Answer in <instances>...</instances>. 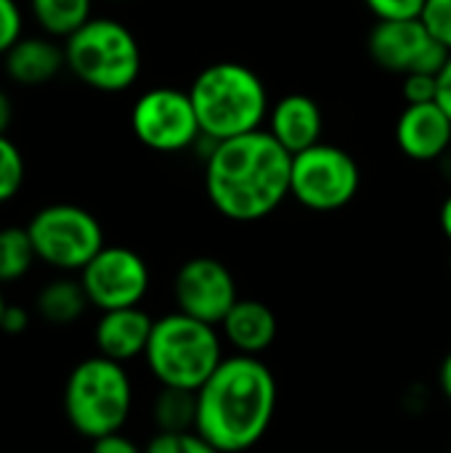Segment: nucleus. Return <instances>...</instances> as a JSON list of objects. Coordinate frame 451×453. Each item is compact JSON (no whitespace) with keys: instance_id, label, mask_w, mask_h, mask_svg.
Returning a JSON list of instances; mask_svg holds the SVG:
<instances>
[{"instance_id":"1","label":"nucleus","mask_w":451,"mask_h":453,"mask_svg":"<svg viewBox=\"0 0 451 453\" xmlns=\"http://www.w3.org/2000/svg\"><path fill=\"white\" fill-rule=\"evenodd\" d=\"M292 154L268 133L218 141L205 159V194L234 223H258L290 199Z\"/></svg>"},{"instance_id":"2","label":"nucleus","mask_w":451,"mask_h":453,"mask_svg":"<svg viewBox=\"0 0 451 453\" xmlns=\"http://www.w3.org/2000/svg\"><path fill=\"white\" fill-rule=\"evenodd\" d=\"M279 409V382L255 356H226L197 390V433L221 453L255 449L271 430Z\"/></svg>"},{"instance_id":"3","label":"nucleus","mask_w":451,"mask_h":453,"mask_svg":"<svg viewBox=\"0 0 451 453\" xmlns=\"http://www.w3.org/2000/svg\"><path fill=\"white\" fill-rule=\"evenodd\" d=\"M202 135L229 141L268 119V90L255 69L239 61H215L205 66L189 88Z\"/></svg>"},{"instance_id":"4","label":"nucleus","mask_w":451,"mask_h":453,"mask_svg":"<svg viewBox=\"0 0 451 453\" xmlns=\"http://www.w3.org/2000/svg\"><path fill=\"white\" fill-rule=\"evenodd\" d=\"M226 358L221 329L181 311L154 319L144 364L159 388L197 393Z\"/></svg>"},{"instance_id":"5","label":"nucleus","mask_w":451,"mask_h":453,"mask_svg":"<svg viewBox=\"0 0 451 453\" xmlns=\"http://www.w3.org/2000/svg\"><path fill=\"white\" fill-rule=\"evenodd\" d=\"M133 414V380L125 364L104 356L80 361L64 382V417L85 441L122 433Z\"/></svg>"},{"instance_id":"6","label":"nucleus","mask_w":451,"mask_h":453,"mask_svg":"<svg viewBox=\"0 0 451 453\" xmlns=\"http://www.w3.org/2000/svg\"><path fill=\"white\" fill-rule=\"evenodd\" d=\"M66 69L93 90L122 93L141 74L136 35L117 19L93 16L64 42Z\"/></svg>"},{"instance_id":"7","label":"nucleus","mask_w":451,"mask_h":453,"mask_svg":"<svg viewBox=\"0 0 451 453\" xmlns=\"http://www.w3.org/2000/svg\"><path fill=\"white\" fill-rule=\"evenodd\" d=\"M37 260L45 265L80 273L106 244L104 228L93 212L77 204H48L27 223Z\"/></svg>"},{"instance_id":"8","label":"nucleus","mask_w":451,"mask_h":453,"mask_svg":"<svg viewBox=\"0 0 451 453\" xmlns=\"http://www.w3.org/2000/svg\"><path fill=\"white\" fill-rule=\"evenodd\" d=\"M362 188V170L356 159L335 146L316 143L292 154L290 196L311 212H338L348 207Z\"/></svg>"},{"instance_id":"9","label":"nucleus","mask_w":451,"mask_h":453,"mask_svg":"<svg viewBox=\"0 0 451 453\" xmlns=\"http://www.w3.org/2000/svg\"><path fill=\"white\" fill-rule=\"evenodd\" d=\"M130 127L146 149L159 154L186 151L202 135L189 90L167 85L152 88L136 98L130 111Z\"/></svg>"},{"instance_id":"10","label":"nucleus","mask_w":451,"mask_h":453,"mask_svg":"<svg viewBox=\"0 0 451 453\" xmlns=\"http://www.w3.org/2000/svg\"><path fill=\"white\" fill-rule=\"evenodd\" d=\"M80 281L90 300V308L117 311V308H138L152 287V271L146 260L130 250L106 244L82 271Z\"/></svg>"},{"instance_id":"11","label":"nucleus","mask_w":451,"mask_h":453,"mask_svg":"<svg viewBox=\"0 0 451 453\" xmlns=\"http://www.w3.org/2000/svg\"><path fill=\"white\" fill-rule=\"evenodd\" d=\"M367 50L372 61L391 74H439L449 50L428 32L423 19L377 21L369 32Z\"/></svg>"},{"instance_id":"12","label":"nucleus","mask_w":451,"mask_h":453,"mask_svg":"<svg viewBox=\"0 0 451 453\" xmlns=\"http://www.w3.org/2000/svg\"><path fill=\"white\" fill-rule=\"evenodd\" d=\"M175 311L199 319L205 324L221 326L229 311L239 300V287L226 263L199 255L189 257L173 279Z\"/></svg>"},{"instance_id":"13","label":"nucleus","mask_w":451,"mask_h":453,"mask_svg":"<svg viewBox=\"0 0 451 453\" xmlns=\"http://www.w3.org/2000/svg\"><path fill=\"white\" fill-rule=\"evenodd\" d=\"M396 146L415 162H439L451 149L449 114L436 104H407L396 119Z\"/></svg>"},{"instance_id":"14","label":"nucleus","mask_w":451,"mask_h":453,"mask_svg":"<svg viewBox=\"0 0 451 453\" xmlns=\"http://www.w3.org/2000/svg\"><path fill=\"white\" fill-rule=\"evenodd\" d=\"M152 329H154V319L141 305L104 311L96 321L93 342L98 356L112 358L117 364H128L144 358Z\"/></svg>"},{"instance_id":"15","label":"nucleus","mask_w":451,"mask_h":453,"mask_svg":"<svg viewBox=\"0 0 451 453\" xmlns=\"http://www.w3.org/2000/svg\"><path fill=\"white\" fill-rule=\"evenodd\" d=\"M218 329L234 353L263 358V353H268L279 337V319L266 303L239 297Z\"/></svg>"},{"instance_id":"16","label":"nucleus","mask_w":451,"mask_h":453,"mask_svg":"<svg viewBox=\"0 0 451 453\" xmlns=\"http://www.w3.org/2000/svg\"><path fill=\"white\" fill-rule=\"evenodd\" d=\"M268 133L290 154H300L322 143V133H324L322 106L306 93H287L268 109Z\"/></svg>"},{"instance_id":"17","label":"nucleus","mask_w":451,"mask_h":453,"mask_svg":"<svg viewBox=\"0 0 451 453\" xmlns=\"http://www.w3.org/2000/svg\"><path fill=\"white\" fill-rule=\"evenodd\" d=\"M5 74L27 88L51 82L64 66V45H56L51 37H19L3 56Z\"/></svg>"},{"instance_id":"18","label":"nucleus","mask_w":451,"mask_h":453,"mask_svg":"<svg viewBox=\"0 0 451 453\" xmlns=\"http://www.w3.org/2000/svg\"><path fill=\"white\" fill-rule=\"evenodd\" d=\"M35 308L43 321H48L53 326H69L85 316V311L90 308V300H88L80 279L61 276V279L48 281L37 292Z\"/></svg>"},{"instance_id":"19","label":"nucleus","mask_w":451,"mask_h":453,"mask_svg":"<svg viewBox=\"0 0 451 453\" xmlns=\"http://www.w3.org/2000/svg\"><path fill=\"white\" fill-rule=\"evenodd\" d=\"M152 422L157 433H186L197 427V393L159 388L152 401Z\"/></svg>"},{"instance_id":"20","label":"nucleus","mask_w":451,"mask_h":453,"mask_svg":"<svg viewBox=\"0 0 451 453\" xmlns=\"http://www.w3.org/2000/svg\"><path fill=\"white\" fill-rule=\"evenodd\" d=\"M37 24L53 37H69L90 16L93 0H29Z\"/></svg>"},{"instance_id":"21","label":"nucleus","mask_w":451,"mask_h":453,"mask_svg":"<svg viewBox=\"0 0 451 453\" xmlns=\"http://www.w3.org/2000/svg\"><path fill=\"white\" fill-rule=\"evenodd\" d=\"M35 260H37V252L27 228H19V226L0 228V284L24 279L29 268L35 265Z\"/></svg>"},{"instance_id":"22","label":"nucleus","mask_w":451,"mask_h":453,"mask_svg":"<svg viewBox=\"0 0 451 453\" xmlns=\"http://www.w3.org/2000/svg\"><path fill=\"white\" fill-rule=\"evenodd\" d=\"M21 183H24V157L8 135H0V204L11 202L19 194Z\"/></svg>"},{"instance_id":"23","label":"nucleus","mask_w":451,"mask_h":453,"mask_svg":"<svg viewBox=\"0 0 451 453\" xmlns=\"http://www.w3.org/2000/svg\"><path fill=\"white\" fill-rule=\"evenodd\" d=\"M144 453H221L207 438H202L197 430L186 433H154Z\"/></svg>"},{"instance_id":"24","label":"nucleus","mask_w":451,"mask_h":453,"mask_svg":"<svg viewBox=\"0 0 451 453\" xmlns=\"http://www.w3.org/2000/svg\"><path fill=\"white\" fill-rule=\"evenodd\" d=\"M423 24L451 53V0H425Z\"/></svg>"},{"instance_id":"25","label":"nucleus","mask_w":451,"mask_h":453,"mask_svg":"<svg viewBox=\"0 0 451 453\" xmlns=\"http://www.w3.org/2000/svg\"><path fill=\"white\" fill-rule=\"evenodd\" d=\"M377 21H401V19H420L425 0H364Z\"/></svg>"},{"instance_id":"26","label":"nucleus","mask_w":451,"mask_h":453,"mask_svg":"<svg viewBox=\"0 0 451 453\" xmlns=\"http://www.w3.org/2000/svg\"><path fill=\"white\" fill-rule=\"evenodd\" d=\"M436 90H439L436 74H423V72L404 74L401 96L407 104H431L436 101Z\"/></svg>"},{"instance_id":"27","label":"nucleus","mask_w":451,"mask_h":453,"mask_svg":"<svg viewBox=\"0 0 451 453\" xmlns=\"http://www.w3.org/2000/svg\"><path fill=\"white\" fill-rule=\"evenodd\" d=\"M21 37V11L13 0H0V56Z\"/></svg>"},{"instance_id":"28","label":"nucleus","mask_w":451,"mask_h":453,"mask_svg":"<svg viewBox=\"0 0 451 453\" xmlns=\"http://www.w3.org/2000/svg\"><path fill=\"white\" fill-rule=\"evenodd\" d=\"M90 453H144V449L133 438L114 433V435H104L98 441H90Z\"/></svg>"},{"instance_id":"29","label":"nucleus","mask_w":451,"mask_h":453,"mask_svg":"<svg viewBox=\"0 0 451 453\" xmlns=\"http://www.w3.org/2000/svg\"><path fill=\"white\" fill-rule=\"evenodd\" d=\"M29 321H32V316H29V311L24 305H5L3 319H0V332L13 334V337L24 334L29 329Z\"/></svg>"},{"instance_id":"30","label":"nucleus","mask_w":451,"mask_h":453,"mask_svg":"<svg viewBox=\"0 0 451 453\" xmlns=\"http://www.w3.org/2000/svg\"><path fill=\"white\" fill-rule=\"evenodd\" d=\"M436 82H439V90H436V104L449 114L451 119V53L444 64V69L436 74Z\"/></svg>"},{"instance_id":"31","label":"nucleus","mask_w":451,"mask_h":453,"mask_svg":"<svg viewBox=\"0 0 451 453\" xmlns=\"http://www.w3.org/2000/svg\"><path fill=\"white\" fill-rule=\"evenodd\" d=\"M439 390L451 403V350L444 356V361L439 366Z\"/></svg>"},{"instance_id":"32","label":"nucleus","mask_w":451,"mask_h":453,"mask_svg":"<svg viewBox=\"0 0 451 453\" xmlns=\"http://www.w3.org/2000/svg\"><path fill=\"white\" fill-rule=\"evenodd\" d=\"M11 122H13V104H11L8 93H5V90H0V135H5V133H8Z\"/></svg>"},{"instance_id":"33","label":"nucleus","mask_w":451,"mask_h":453,"mask_svg":"<svg viewBox=\"0 0 451 453\" xmlns=\"http://www.w3.org/2000/svg\"><path fill=\"white\" fill-rule=\"evenodd\" d=\"M439 226H441L444 239L451 244V194L444 199V204H441V210H439Z\"/></svg>"},{"instance_id":"34","label":"nucleus","mask_w":451,"mask_h":453,"mask_svg":"<svg viewBox=\"0 0 451 453\" xmlns=\"http://www.w3.org/2000/svg\"><path fill=\"white\" fill-rule=\"evenodd\" d=\"M439 173H441V178L451 186V149L439 159Z\"/></svg>"},{"instance_id":"35","label":"nucleus","mask_w":451,"mask_h":453,"mask_svg":"<svg viewBox=\"0 0 451 453\" xmlns=\"http://www.w3.org/2000/svg\"><path fill=\"white\" fill-rule=\"evenodd\" d=\"M5 305H8V303H5V297H3V292H0V319H3V311H5Z\"/></svg>"},{"instance_id":"36","label":"nucleus","mask_w":451,"mask_h":453,"mask_svg":"<svg viewBox=\"0 0 451 453\" xmlns=\"http://www.w3.org/2000/svg\"><path fill=\"white\" fill-rule=\"evenodd\" d=\"M449 453H451V451H449Z\"/></svg>"}]
</instances>
